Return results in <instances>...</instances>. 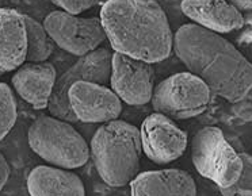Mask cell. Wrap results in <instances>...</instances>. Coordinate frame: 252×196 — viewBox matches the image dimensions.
Instances as JSON below:
<instances>
[{"label": "cell", "instance_id": "cell-1", "mask_svg": "<svg viewBox=\"0 0 252 196\" xmlns=\"http://www.w3.org/2000/svg\"><path fill=\"white\" fill-rule=\"evenodd\" d=\"M178 58L216 96L239 103L252 91V64L219 33L187 23L174 35Z\"/></svg>", "mask_w": 252, "mask_h": 196}, {"label": "cell", "instance_id": "cell-2", "mask_svg": "<svg viewBox=\"0 0 252 196\" xmlns=\"http://www.w3.org/2000/svg\"><path fill=\"white\" fill-rule=\"evenodd\" d=\"M100 22L111 49L151 64L174 49V34L163 7L155 0H107Z\"/></svg>", "mask_w": 252, "mask_h": 196}, {"label": "cell", "instance_id": "cell-3", "mask_svg": "<svg viewBox=\"0 0 252 196\" xmlns=\"http://www.w3.org/2000/svg\"><path fill=\"white\" fill-rule=\"evenodd\" d=\"M141 154L140 130L120 119L99 126L90 145V157L96 172L106 184L114 188L130 184L137 176Z\"/></svg>", "mask_w": 252, "mask_h": 196}, {"label": "cell", "instance_id": "cell-4", "mask_svg": "<svg viewBox=\"0 0 252 196\" xmlns=\"http://www.w3.org/2000/svg\"><path fill=\"white\" fill-rule=\"evenodd\" d=\"M29 146L37 156L55 167L76 169L86 165L90 146L71 122L53 115H41L30 125Z\"/></svg>", "mask_w": 252, "mask_h": 196}, {"label": "cell", "instance_id": "cell-5", "mask_svg": "<svg viewBox=\"0 0 252 196\" xmlns=\"http://www.w3.org/2000/svg\"><path fill=\"white\" fill-rule=\"evenodd\" d=\"M191 160L197 172L221 188L235 184L243 170L240 154L230 146L219 127H203L191 142Z\"/></svg>", "mask_w": 252, "mask_h": 196}, {"label": "cell", "instance_id": "cell-6", "mask_svg": "<svg viewBox=\"0 0 252 196\" xmlns=\"http://www.w3.org/2000/svg\"><path fill=\"white\" fill-rule=\"evenodd\" d=\"M212 95L201 77L191 72H181L160 82L155 87L151 100L155 111L172 119L183 120L205 112Z\"/></svg>", "mask_w": 252, "mask_h": 196}, {"label": "cell", "instance_id": "cell-7", "mask_svg": "<svg viewBox=\"0 0 252 196\" xmlns=\"http://www.w3.org/2000/svg\"><path fill=\"white\" fill-rule=\"evenodd\" d=\"M111 57L113 53L107 48H98L91 53L79 57V60L56 80L53 93L50 96L48 111L50 115L71 123H76L77 119L69 106L68 91L72 84L80 80L107 84L110 83L111 72Z\"/></svg>", "mask_w": 252, "mask_h": 196}, {"label": "cell", "instance_id": "cell-8", "mask_svg": "<svg viewBox=\"0 0 252 196\" xmlns=\"http://www.w3.org/2000/svg\"><path fill=\"white\" fill-rule=\"evenodd\" d=\"M44 28L60 49L77 57L98 49L106 39L100 18H80L66 11H53L44 19Z\"/></svg>", "mask_w": 252, "mask_h": 196}, {"label": "cell", "instance_id": "cell-9", "mask_svg": "<svg viewBox=\"0 0 252 196\" xmlns=\"http://www.w3.org/2000/svg\"><path fill=\"white\" fill-rule=\"evenodd\" d=\"M110 85L124 103L144 106L151 102L154 95V65L114 52L111 57Z\"/></svg>", "mask_w": 252, "mask_h": 196}, {"label": "cell", "instance_id": "cell-10", "mask_svg": "<svg viewBox=\"0 0 252 196\" xmlns=\"http://www.w3.org/2000/svg\"><path fill=\"white\" fill-rule=\"evenodd\" d=\"M143 153L155 164L165 165L183 156L187 147V134L161 112H154L144 119L141 129Z\"/></svg>", "mask_w": 252, "mask_h": 196}, {"label": "cell", "instance_id": "cell-11", "mask_svg": "<svg viewBox=\"0 0 252 196\" xmlns=\"http://www.w3.org/2000/svg\"><path fill=\"white\" fill-rule=\"evenodd\" d=\"M68 100L77 122L106 123L118 119L122 112V100L106 84L80 80L72 84Z\"/></svg>", "mask_w": 252, "mask_h": 196}, {"label": "cell", "instance_id": "cell-12", "mask_svg": "<svg viewBox=\"0 0 252 196\" xmlns=\"http://www.w3.org/2000/svg\"><path fill=\"white\" fill-rule=\"evenodd\" d=\"M57 80V71L48 61L29 62L19 66L11 77L18 96L35 110H46Z\"/></svg>", "mask_w": 252, "mask_h": 196}, {"label": "cell", "instance_id": "cell-13", "mask_svg": "<svg viewBox=\"0 0 252 196\" xmlns=\"http://www.w3.org/2000/svg\"><path fill=\"white\" fill-rule=\"evenodd\" d=\"M182 12L192 23L219 34L232 33L244 26L241 11L228 0H183Z\"/></svg>", "mask_w": 252, "mask_h": 196}, {"label": "cell", "instance_id": "cell-14", "mask_svg": "<svg viewBox=\"0 0 252 196\" xmlns=\"http://www.w3.org/2000/svg\"><path fill=\"white\" fill-rule=\"evenodd\" d=\"M28 35L23 14L0 7V76L26 62Z\"/></svg>", "mask_w": 252, "mask_h": 196}, {"label": "cell", "instance_id": "cell-15", "mask_svg": "<svg viewBox=\"0 0 252 196\" xmlns=\"http://www.w3.org/2000/svg\"><path fill=\"white\" fill-rule=\"evenodd\" d=\"M133 196H194L197 185L191 174L178 168L138 173L130 181Z\"/></svg>", "mask_w": 252, "mask_h": 196}, {"label": "cell", "instance_id": "cell-16", "mask_svg": "<svg viewBox=\"0 0 252 196\" xmlns=\"http://www.w3.org/2000/svg\"><path fill=\"white\" fill-rule=\"evenodd\" d=\"M28 191L32 196H84L82 179L69 169L38 165L29 173Z\"/></svg>", "mask_w": 252, "mask_h": 196}, {"label": "cell", "instance_id": "cell-17", "mask_svg": "<svg viewBox=\"0 0 252 196\" xmlns=\"http://www.w3.org/2000/svg\"><path fill=\"white\" fill-rule=\"evenodd\" d=\"M25 25H26V35H28V52L26 61L28 62H44L49 58L55 42L52 41L48 31L45 30L44 23H39L34 18L23 14Z\"/></svg>", "mask_w": 252, "mask_h": 196}, {"label": "cell", "instance_id": "cell-18", "mask_svg": "<svg viewBox=\"0 0 252 196\" xmlns=\"http://www.w3.org/2000/svg\"><path fill=\"white\" fill-rule=\"evenodd\" d=\"M18 106L10 85L0 83V141H3L17 123Z\"/></svg>", "mask_w": 252, "mask_h": 196}, {"label": "cell", "instance_id": "cell-19", "mask_svg": "<svg viewBox=\"0 0 252 196\" xmlns=\"http://www.w3.org/2000/svg\"><path fill=\"white\" fill-rule=\"evenodd\" d=\"M243 160V170L240 177L237 179L235 184H232L228 188H221V194L225 196L233 195H252V156L247 153H240Z\"/></svg>", "mask_w": 252, "mask_h": 196}, {"label": "cell", "instance_id": "cell-20", "mask_svg": "<svg viewBox=\"0 0 252 196\" xmlns=\"http://www.w3.org/2000/svg\"><path fill=\"white\" fill-rule=\"evenodd\" d=\"M53 4L60 7L63 11L69 12L73 15H79L94 7L98 0H50Z\"/></svg>", "mask_w": 252, "mask_h": 196}, {"label": "cell", "instance_id": "cell-21", "mask_svg": "<svg viewBox=\"0 0 252 196\" xmlns=\"http://www.w3.org/2000/svg\"><path fill=\"white\" fill-rule=\"evenodd\" d=\"M10 173H11L10 165L7 163L6 157L0 153V191L6 187L7 181L10 179Z\"/></svg>", "mask_w": 252, "mask_h": 196}, {"label": "cell", "instance_id": "cell-22", "mask_svg": "<svg viewBox=\"0 0 252 196\" xmlns=\"http://www.w3.org/2000/svg\"><path fill=\"white\" fill-rule=\"evenodd\" d=\"M236 8L240 11H250L252 10V0H228Z\"/></svg>", "mask_w": 252, "mask_h": 196}]
</instances>
